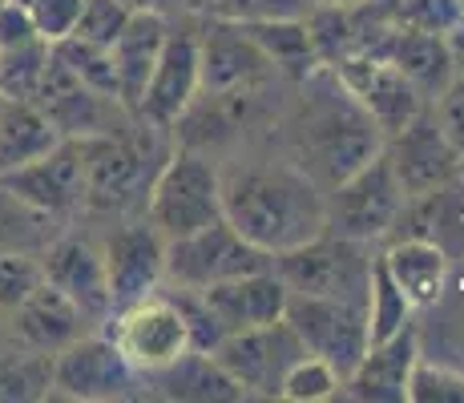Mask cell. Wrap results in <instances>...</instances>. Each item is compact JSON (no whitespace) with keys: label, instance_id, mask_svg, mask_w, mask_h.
Here are the masks:
<instances>
[{"label":"cell","instance_id":"1","mask_svg":"<svg viewBox=\"0 0 464 403\" xmlns=\"http://www.w3.org/2000/svg\"><path fill=\"white\" fill-rule=\"evenodd\" d=\"M222 218L263 254H283L327 230V194L295 161L222 169Z\"/></svg>","mask_w":464,"mask_h":403},{"label":"cell","instance_id":"2","mask_svg":"<svg viewBox=\"0 0 464 403\" xmlns=\"http://www.w3.org/2000/svg\"><path fill=\"white\" fill-rule=\"evenodd\" d=\"M295 166L311 174L324 194L352 178L360 166L383 149L380 125L368 118L360 101L339 85V77L327 65H315L303 77V97L295 110Z\"/></svg>","mask_w":464,"mask_h":403},{"label":"cell","instance_id":"3","mask_svg":"<svg viewBox=\"0 0 464 403\" xmlns=\"http://www.w3.org/2000/svg\"><path fill=\"white\" fill-rule=\"evenodd\" d=\"M141 214H146L150 226L166 242L218 222L222 218V166L210 161V154L198 146L169 149L166 161L158 166L154 182H150L146 210Z\"/></svg>","mask_w":464,"mask_h":403},{"label":"cell","instance_id":"4","mask_svg":"<svg viewBox=\"0 0 464 403\" xmlns=\"http://www.w3.org/2000/svg\"><path fill=\"white\" fill-rule=\"evenodd\" d=\"M271 266L291 294L368 302L372 271H376V246L324 230L311 242H303V246L275 254Z\"/></svg>","mask_w":464,"mask_h":403},{"label":"cell","instance_id":"5","mask_svg":"<svg viewBox=\"0 0 464 403\" xmlns=\"http://www.w3.org/2000/svg\"><path fill=\"white\" fill-rule=\"evenodd\" d=\"M408 210H412V202H408L383 149L368 166H360L352 178H343L339 186L327 190V230L368 242V246H380L383 238L396 235Z\"/></svg>","mask_w":464,"mask_h":403},{"label":"cell","instance_id":"6","mask_svg":"<svg viewBox=\"0 0 464 403\" xmlns=\"http://www.w3.org/2000/svg\"><path fill=\"white\" fill-rule=\"evenodd\" d=\"M102 331L110 335V343L118 347L121 360H126L141 379L166 371V367H174L186 351H194L182 307H178L174 294L162 291V286H158L154 294H146V299L113 307V315L105 319Z\"/></svg>","mask_w":464,"mask_h":403},{"label":"cell","instance_id":"7","mask_svg":"<svg viewBox=\"0 0 464 403\" xmlns=\"http://www.w3.org/2000/svg\"><path fill=\"white\" fill-rule=\"evenodd\" d=\"M130 125L118 133L82 138L85 210L110 214V218L113 214L130 218L133 210H146V194H150L158 166H150V149L141 146V133H130Z\"/></svg>","mask_w":464,"mask_h":403},{"label":"cell","instance_id":"8","mask_svg":"<svg viewBox=\"0 0 464 403\" xmlns=\"http://www.w3.org/2000/svg\"><path fill=\"white\" fill-rule=\"evenodd\" d=\"M271 254L251 246L227 218L194 230V235L169 238L162 254V286L174 291H207L214 283L238 279V274L266 271Z\"/></svg>","mask_w":464,"mask_h":403},{"label":"cell","instance_id":"9","mask_svg":"<svg viewBox=\"0 0 464 403\" xmlns=\"http://www.w3.org/2000/svg\"><path fill=\"white\" fill-rule=\"evenodd\" d=\"M210 355L246 391V399H279L283 375L307 355V347L287 327V319H275V322H263V327L222 335L210 347Z\"/></svg>","mask_w":464,"mask_h":403},{"label":"cell","instance_id":"10","mask_svg":"<svg viewBox=\"0 0 464 403\" xmlns=\"http://www.w3.org/2000/svg\"><path fill=\"white\" fill-rule=\"evenodd\" d=\"M383 158L392 161L408 202H424L436 194H449L464 178V158L449 146L444 130L432 118V105H424L404 130L383 138Z\"/></svg>","mask_w":464,"mask_h":403},{"label":"cell","instance_id":"11","mask_svg":"<svg viewBox=\"0 0 464 403\" xmlns=\"http://www.w3.org/2000/svg\"><path fill=\"white\" fill-rule=\"evenodd\" d=\"M146 379L121 360V351L110 343L105 331H85L82 339L53 355V388L49 396L57 399H133L141 396Z\"/></svg>","mask_w":464,"mask_h":403},{"label":"cell","instance_id":"12","mask_svg":"<svg viewBox=\"0 0 464 403\" xmlns=\"http://www.w3.org/2000/svg\"><path fill=\"white\" fill-rule=\"evenodd\" d=\"M33 105L53 121L61 138H97V133H118L133 121L118 97L85 85L57 53H49L44 77L33 93Z\"/></svg>","mask_w":464,"mask_h":403},{"label":"cell","instance_id":"13","mask_svg":"<svg viewBox=\"0 0 464 403\" xmlns=\"http://www.w3.org/2000/svg\"><path fill=\"white\" fill-rule=\"evenodd\" d=\"M287 327L299 335V343L311 355L327 360L339 375H347L368 351V315L363 302L347 299H315V294H287L283 307Z\"/></svg>","mask_w":464,"mask_h":403},{"label":"cell","instance_id":"14","mask_svg":"<svg viewBox=\"0 0 464 403\" xmlns=\"http://www.w3.org/2000/svg\"><path fill=\"white\" fill-rule=\"evenodd\" d=\"M0 190L21 198L49 218H69L85 210V154L82 138H61L49 154L0 174Z\"/></svg>","mask_w":464,"mask_h":403},{"label":"cell","instance_id":"15","mask_svg":"<svg viewBox=\"0 0 464 403\" xmlns=\"http://www.w3.org/2000/svg\"><path fill=\"white\" fill-rule=\"evenodd\" d=\"M327 69H332L339 77V85L368 110V118L380 125L383 138L404 130V125L428 105L412 89V81L400 73L388 57H380V53H363V49L343 53V57H335Z\"/></svg>","mask_w":464,"mask_h":403},{"label":"cell","instance_id":"16","mask_svg":"<svg viewBox=\"0 0 464 403\" xmlns=\"http://www.w3.org/2000/svg\"><path fill=\"white\" fill-rule=\"evenodd\" d=\"M198 93H202L198 33L194 29H169L133 118L169 133L178 121H182V113L198 101Z\"/></svg>","mask_w":464,"mask_h":403},{"label":"cell","instance_id":"17","mask_svg":"<svg viewBox=\"0 0 464 403\" xmlns=\"http://www.w3.org/2000/svg\"><path fill=\"white\" fill-rule=\"evenodd\" d=\"M102 263H105V283H110L113 307H126L133 299H146L162 286V254L166 238L150 226V218H126L113 226L102 242Z\"/></svg>","mask_w":464,"mask_h":403},{"label":"cell","instance_id":"18","mask_svg":"<svg viewBox=\"0 0 464 403\" xmlns=\"http://www.w3.org/2000/svg\"><path fill=\"white\" fill-rule=\"evenodd\" d=\"M41 271H44V283L65 291L85 311V319L93 327H105V319L113 315V299H110V283H105L102 246L93 238L57 235L41 250Z\"/></svg>","mask_w":464,"mask_h":403},{"label":"cell","instance_id":"19","mask_svg":"<svg viewBox=\"0 0 464 403\" xmlns=\"http://www.w3.org/2000/svg\"><path fill=\"white\" fill-rule=\"evenodd\" d=\"M198 69H202L198 97L246 93V89L263 85L266 77H275V65L258 53V44L243 33V24L230 21H210L198 33Z\"/></svg>","mask_w":464,"mask_h":403},{"label":"cell","instance_id":"20","mask_svg":"<svg viewBox=\"0 0 464 403\" xmlns=\"http://www.w3.org/2000/svg\"><path fill=\"white\" fill-rule=\"evenodd\" d=\"M416 360H420V335H416V327H404L396 335L380 339V343H368L363 360L343 375L339 396L360 399V403H404Z\"/></svg>","mask_w":464,"mask_h":403},{"label":"cell","instance_id":"21","mask_svg":"<svg viewBox=\"0 0 464 403\" xmlns=\"http://www.w3.org/2000/svg\"><path fill=\"white\" fill-rule=\"evenodd\" d=\"M8 331H13V343L33 347V351L57 355L65 351L73 339H82L85 331H102L85 319V311L69 299L65 291H57L53 283H37L29 291V299L21 307L8 311Z\"/></svg>","mask_w":464,"mask_h":403},{"label":"cell","instance_id":"22","mask_svg":"<svg viewBox=\"0 0 464 403\" xmlns=\"http://www.w3.org/2000/svg\"><path fill=\"white\" fill-rule=\"evenodd\" d=\"M207 311L214 315L222 335L230 331H246V327H263V322L283 319V307H287V286L275 274V266L266 271H251V274H238V279L227 283H214L207 291H198Z\"/></svg>","mask_w":464,"mask_h":403},{"label":"cell","instance_id":"23","mask_svg":"<svg viewBox=\"0 0 464 403\" xmlns=\"http://www.w3.org/2000/svg\"><path fill=\"white\" fill-rule=\"evenodd\" d=\"M380 266L416 311L436 307L444 299V291H449V250L436 238L424 235L392 238L380 254Z\"/></svg>","mask_w":464,"mask_h":403},{"label":"cell","instance_id":"24","mask_svg":"<svg viewBox=\"0 0 464 403\" xmlns=\"http://www.w3.org/2000/svg\"><path fill=\"white\" fill-rule=\"evenodd\" d=\"M372 53L388 57L400 73L412 81V89L424 97L428 105H432L436 97L444 93V85L457 77L452 73V57H449V44H444V33L400 29V24H392Z\"/></svg>","mask_w":464,"mask_h":403},{"label":"cell","instance_id":"25","mask_svg":"<svg viewBox=\"0 0 464 403\" xmlns=\"http://www.w3.org/2000/svg\"><path fill=\"white\" fill-rule=\"evenodd\" d=\"M169 33V21L162 13H130L126 29L110 44L113 53V73H118V101L126 113H138V101L146 93V81L154 73V61L162 53V41Z\"/></svg>","mask_w":464,"mask_h":403},{"label":"cell","instance_id":"26","mask_svg":"<svg viewBox=\"0 0 464 403\" xmlns=\"http://www.w3.org/2000/svg\"><path fill=\"white\" fill-rule=\"evenodd\" d=\"M146 388H158L162 399H194V403H227L246 399V391L214 363L210 351H186L182 360L166 371L150 375Z\"/></svg>","mask_w":464,"mask_h":403},{"label":"cell","instance_id":"27","mask_svg":"<svg viewBox=\"0 0 464 403\" xmlns=\"http://www.w3.org/2000/svg\"><path fill=\"white\" fill-rule=\"evenodd\" d=\"M57 141L61 133L53 130V121L33 101L0 97V174L49 154Z\"/></svg>","mask_w":464,"mask_h":403},{"label":"cell","instance_id":"28","mask_svg":"<svg viewBox=\"0 0 464 403\" xmlns=\"http://www.w3.org/2000/svg\"><path fill=\"white\" fill-rule=\"evenodd\" d=\"M243 33L258 44V53L275 65V73H287V77L303 81L311 69L319 65L315 44H311V33H307V16L255 21V24H243Z\"/></svg>","mask_w":464,"mask_h":403},{"label":"cell","instance_id":"29","mask_svg":"<svg viewBox=\"0 0 464 403\" xmlns=\"http://www.w3.org/2000/svg\"><path fill=\"white\" fill-rule=\"evenodd\" d=\"M53 388V355L33 347L8 343L0 347V403H33L49 399Z\"/></svg>","mask_w":464,"mask_h":403},{"label":"cell","instance_id":"30","mask_svg":"<svg viewBox=\"0 0 464 403\" xmlns=\"http://www.w3.org/2000/svg\"><path fill=\"white\" fill-rule=\"evenodd\" d=\"M363 315H368V339L380 343V339L396 335V331L412 327V315L416 307L404 299L396 283L388 279V271L380 266V254H376V271H372V286H368V302H363Z\"/></svg>","mask_w":464,"mask_h":403},{"label":"cell","instance_id":"31","mask_svg":"<svg viewBox=\"0 0 464 403\" xmlns=\"http://www.w3.org/2000/svg\"><path fill=\"white\" fill-rule=\"evenodd\" d=\"M49 41H29V44H16V49L0 53V97H16V101H33L37 93L44 65H49Z\"/></svg>","mask_w":464,"mask_h":403},{"label":"cell","instance_id":"32","mask_svg":"<svg viewBox=\"0 0 464 403\" xmlns=\"http://www.w3.org/2000/svg\"><path fill=\"white\" fill-rule=\"evenodd\" d=\"M339 388H343V375H339L327 360H319V355L307 351L287 375H283L279 399H287V403H324V399H335Z\"/></svg>","mask_w":464,"mask_h":403},{"label":"cell","instance_id":"33","mask_svg":"<svg viewBox=\"0 0 464 403\" xmlns=\"http://www.w3.org/2000/svg\"><path fill=\"white\" fill-rule=\"evenodd\" d=\"M210 21L255 24V21H283V16H307L311 0H194Z\"/></svg>","mask_w":464,"mask_h":403},{"label":"cell","instance_id":"34","mask_svg":"<svg viewBox=\"0 0 464 403\" xmlns=\"http://www.w3.org/2000/svg\"><path fill=\"white\" fill-rule=\"evenodd\" d=\"M41 279H44L41 254L16 250V246H0V311H5V315L13 307H21Z\"/></svg>","mask_w":464,"mask_h":403},{"label":"cell","instance_id":"35","mask_svg":"<svg viewBox=\"0 0 464 403\" xmlns=\"http://www.w3.org/2000/svg\"><path fill=\"white\" fill-rule=\"evenodd\" d=\"M388 21L400 29H424V33H449L464 13L460 0H383Z\"/></svg>","mask_w":464,"mask_h":403},{"label":"cell","instance_id":"36","mask_svg":"<svg viewBox=\"0 0 464 403\" xmlns=\"http://www.w3.org/2000/svg\"><path fill=\"white\" fill-rule=\"evenodd\" d=\"M408 403H464V371L416 360L408 379Z\"/></svg>","mask_w":464,"mask_h":403},{"label":"cell","instance_id":"37","mask_svg":"<svg viewBox=\"0 0 464 403\" xmlns=\"http://www.w3.org/2000/svg\"><path fill=\"white\" fill-rule=\"evenodd\" d=\"M126 21H130V8L121 0H82V16H77L73 37L110 49L118 41V33L126 29Z\"/></svg>","mask_w":464,"mask_h":403},{"label":"cell","instance_id":"38","mask_svg":"<svg viewBox=\"0 0 464 403\" xmlns=\"http://www.w3.org/2000/svg\"><path fill=\"white\" fill-rule=\"evenodd\" d=\"M24 8H29V16H33L37 37L49 44L73 37L77 16H82V0H24Z\"/></svg>","mask_w":464,"mask_h":403},{"label":"cell","instance_id":"39","mask_svg":"<svg viewBox=\"0 0 464 403\" xmlns=\"http://www.w3.org/2000/svg\"><path fill=\"white\" fill-rule=\"evenodd\" d=\"M432 118L444 130L449 146L464 158V73H457L444 85V93L432 101Z\"/></svg>","mask_w":464,"mask_h":403},{"label":"cell","instance_id":"40","mask_svg":"<svg viewBox=\"0 0 464 403\" xmlns=\"http://www.w3.org/2000/svg\"><path fill=\"white\" fill-rule=\"evenodd\" d=\"M37 41V29H33V16L21 0H5L0 5V53L16 49V44Z\"/></svg>","mask_w":464,"mask_h":403},{"label":"cell","instance_id":"41","mask_svg":"<svg viewBox=\"0 0 464 403\" xmlns=\"http://www.w3.org/2000/svg\"><path fill=\"white\" fill-rule=\"evenodd\" d=\"M444 44H449V57H452V73H464V13L457 16V24L444 33Z\"/></svg>","mask_w":464,"mask_h":403},{"label":"cell","instance_id":"42","mask_svg":"<svg viewBox=\"0 0 464 403\" xmlns=\"http://www.w3.org/2000/svg\"><path fill=\"white\" fill-rule=\"evenodd\" d=\"M360 5H376V0H311V8H360Z\"/></svg>","mask_w":464,"mask_h":403},{"label":"cell","instance_id":"43","mask_svg":"<svg viewBox=\"0 0 464 403\" xmlns=\"http://www.w3.org/2000/svg\"><path fill=\"white\" fill-rule=\"evenodd\" d=\"M13 343V331H8V315L0 311V347H8Z\"/></svg>","mask_w":464,"mask_h":403},{"label":"cell","instance_id":"44","mask_svg":"<svg viewBox=\"0 0 464 403\" xmlns=\"http://www.w3.org/2000/svg\"><path fill=\"white\" fill-rule=\"evenodd\" d=\"M460 8H464V0H460Z\"/></svg>","mask_w":464,"mask_h":403}]
</instances>
